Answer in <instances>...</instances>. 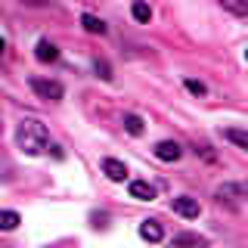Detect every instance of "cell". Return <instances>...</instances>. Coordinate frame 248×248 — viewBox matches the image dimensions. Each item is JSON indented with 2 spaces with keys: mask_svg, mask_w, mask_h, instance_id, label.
Instances as JSON below:
<instances>
[{
  "mask_svg": "<svg viewBox=\"0 0 248 248\" xmlns=\"http://www.w3.org/2000/svg\"><path fill=\"white\" fill-rule=\"evenodd\" d=\"M22 223V217H19V211H0V230L3 232H10V230H16Z\"/></svg>",
  "mask_w": 248,
  "mask_h": 248,
  "instance_id": "cell-12",
  "label": "cell"
},
{
  "mask_svg": "<svg viewBox=\"0 0 248 248\" xmlns=\"http://www.w3.org/2000/svg\"><path fill=\"white\" fill-rule=\"evenodd\" d=\"M34 59L37 62H56L59 59V50H56V44H50V41H37V46H34Z\"/></svg>",
  "mask_w": 248,
  "mask_h": 248,
  "instance_id": "cell-8",
  "label": "cell"
},
{
  "mask_svg": "<svg viewBox=\"0 0 248 248\" xmlns=\"http://www.w3.org/2000/svg\"><path fill=\"white\" fill-rule=\"evenodd\" d=\"M170 208H174L177 214H183V217H199V202L196 199H189V196H177L174 202H170Z\"/></svg>",
  "mask_w": 248,
  "mask_h": 248,
  "instance_id": "cell-6",
  "label": "cell"
},
{
  "mask_svg": "<svg viewBox=\"0 0 248 248\" xmlns=\"http://www.w3.org/2000/svg\"><path fill=\"white\" fill-rule=\"evenodd\" d=\"M93 68H96V75L103 78V81H112V68H108V62L96 59V62H93Z\"/></svg>",
  "mask_w": 248,
  "mask_h": 248,
  "instance_id": "cell-16",
  "label": "cell"
},
{
  "mask_svg": "<svg viewBox=\"0 0 248 248\" xmlns=\"http://www.w3.org/2000/svg\"><path fill=\"white\" fill-rule=\"evenodd\" d=\"M214 199H217V205H223V208L242 211V205H245V199H248V189H245V183L230 180V183H223V186H217V189H214Z\"/></svg>",
  "mask_w": 248,
  "mask_h": 248,
  "instance_id": "cell-2",
  "label": "cell"
},
{
  "mask_svg": "<svg viewBox=\"0 0 248 248\" xmlns=\"http://www.w3.org/2000/svg\"><path fill=\"white\" fill-rule=\"evenodd\" d=\"M186 90H189V93H196V96H205V93H208L205 84H202V81H192V78H186Z\"/></svg>",
  "mask_w": 248,
  "mask_h": 248,
  "instance_id": "cell-17",
  "label": "cell"
},
{
  "mask_svg": "<svg viewBox=\"0 0 248 248\" xmlns=\"http://www.w3.org/2000/svg\"><path fill=\"white\" fill-rule=\"evenodd\" d=\"M223 140H230V143H236V149H248V137L245 130H223Z\"/></svg>",
  "mask_w": 248,
  "mask_h": 248,
  "instance_id": "cell-13",
  "label": "cell"
},
{
  "mask_svg": "<svg viewBox=\"0 0 248 248\" xmlns=\"http://www.w3.org/2000/svg\"><path fill=\"white\" fill-rule=\"evenodd\" d=\"M31 90L41 99H50V103H59L65 96V87L59 81H50V78H31Z\"/></svg>",
  "mask_w": 248,
  "mask_h": 248,
  "instance_id": "cell-3",
  "label": "cell"
},
{
  "mask_svg": "<svg viewBox=\"0 0 248 248\" xmlns=\"http://www.w3.org/2000/svg\"><path fill=\"white\" fill-rule=\"evenodd\" d=\"M124 130L134 134V137H140V134H143V118H140V115H124Z\"/></svg>",
  "mask_w": 248,
  "mask_h": 248,
  "instance_id": "cell-14",
  "label": "cell"
},
{
  "mask_svg": "<svg viewBox=\"0 0 248 248\" xmlns=\"http://www.w3.org/2000/svg\"><path fill=\"white\" fill-rule=\"evenodd\" d=\"M223 6H227V10L230 13H236V16H245L248 10H245V6H236V3H223Z\"/></svg>",
  "mask_w": 248,
  "mask_h": 248,
  "instance_id": "cell-18",
  "label": "cell"
},
{
  "mask_svg": "<svg viewBox=\"0 0 248 248\" xmlns=\"http://www.w3.org/2000/svg\"><path fill=\"white\" fill-rule=\"evenodd\" d=\"M16 146L25 155H44L46 146H50V130L37 118H25L16 127Z\"/></svg>",
  "mask_w": 248,
  "mask_h": 248,
  "instance_id": "cell-1",
  "label": "cell"
},
{
  "mask_svg": "<svg viewBox=\"0 0 248 248\" xmlns=\"http://www.w3.org/2000/svg\"><path fill=\"white\" fill-rule=\"evenodd\" d=\"M152 152H155V158H158V161H177L183 155V146L174 143V140H161Z\"/></svg>",
  "mask_w": 248,
  "mask_h": 248,
  "instance_id": "cell-4",
  "label": "cell"
},
{
  "mask_svg": "<svg viewBox=\"0 0 248 248\" xmlns=\"http://www.w3.org/2000/svg\"><path fill=\"white\" fill-rule=\"evenodd\" d=\"M103 174L108 180H115V183H124L127 180V165L118 161V158H103Z\"/></svg>",
  "mask_w": 248,
  "mask_h": 248,
  "instance_id": "cell-5",
  "label": "cell"
},
{
  "mask_svg": "<svg viewBox=\"0 0 248 248\" xmlns=\"http://www.w3.org/2000/svg\"><path fill=\"white\" fill-rule=\"evenodd\" d=\"M130 196L140 199V202H152L155 199V186H149L146 180H134L130 183Z\"/></svg>",
  "mask_w": 248,
  "mask_h": 248,
  "instance_id": "cell-10",
  "label": "cell"
},
{
  "mask_svg": "<svg viewBox=\"0 0 248 248\" xmlns=\"http://www.w3.org/2000/svg\"><path fill=\"white\" fill-rule=\"evenodd\" d=\"M140 236H143L146 242H161L165 232H161V223L158 220H143V223H140Z\"/></svg>",
  "mask_w": 248,
  "mask_h": 248,
  "instance_id": "cell-9",
  "label": "cell"
},
{
  "mask_svg": "<svg viewBox=\"0 0 248 248\" xmlns=\"http://www.w3.org/2000/svg\"><path fill=\"white\" fill-rule=\"evenodd\" d=\"M81 25L90 31V34H106V22L103 19H96V16H90V13H84L81 16Z\"/></svg>",
  "mask_w": 248,
  "mask_h": 248,
  "instance_id": "cell-11",
  "label": "cell"
},
{
  "mask_svg": "<svg viewBox=\"0 0 248 248\" xmlns=\"http://www.w3.org/2000/svg\"><path fill=\"white\" fill-rule=\"evenodd\" d=\"M170 248H208V242L196 232H177L174 239H170Z\"/></svg>",
  "mask_w": 248,
  "mask_h": 248,
  "instance_id": "cell-7",
  "label": "cell"
},
{
  "mask_svg": "<svg viewBox=\"0 0 248 248\" xmlns=\"http://www.w3.org/2000/svg\"><path fill=\"white\" fill-rule=\"evenodd\" d=\"M3 53H6V41H3V37H0V56H3Z\"/></svg>",
  "mask_w": 248,
  "mask_h": 248,
  "instance_id": "cell-19",
  "label": "cell"
},
{
  "mask_svg": "<svg viewBox=\"0 0 248 248\" xmlns=\"http://www.w3.org/2000/svg\"><path fill=\"white\" fill-rule=\"evenodd\" d=\"M130 13H134L137 22H149V19H152V10H149L146 3H134V6H130Z\"/></svg>",
  "mask_w": 248,
  "mask_h": 248,
  "instance_id": "cell-15",
  "label": "cell"
},
{
  "mask_svg": "<svg viewBox=\"0 0 248 248\" xmlns=\"http://www.w3.org/2000/svg\"><path fill=\"white\" fill-rule=\"evenodd\" d=\"M53 248H68V245H53Z\"/></svg>",
  "mask_w": 248,
  "mask_h": 248,
  "instance_id": "cell-20",
  "label": "cell"
}]
</instances>
